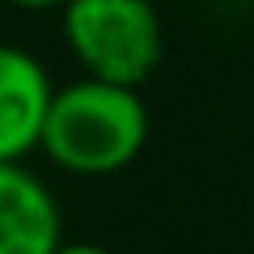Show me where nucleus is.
<instances>
[{
	"label": "nucleus",
	"mask_w": 254,
	"mask_h": 254,
	"mask_svg": "<svg viewBox=\"0 0 254 254\" xmlns=\"http://www.w3.org/2000/svg\"><path fill=\"white\" fill-rule=\"evenodd\" d=\"M144 144H148V106L140 89L81 76L51 93L38 148L64 174H76V178L119 174L144 153Z\"/></svg>",
	"instance_id": "nucleus-1"
},
{
	"label": "nucleus",
	"mask_w": 254,
	"mask_h": 254,
	"mask_svg": "<svg viewBox=\"0 0 254 254\" xmlns=\"http://www.w3.org/2000/svg\"><path fill=\"white\" fill-rule=\"evenodd\" d=\"M64 43L85 76L140 89L161 68L165 30L153 0H68Z\"/></svg>",
	"instance_id": "nucleus-2"
},
{
	"label": "nucleus",
	"mask_w": 254,
	"mask_h": 254,
	"mask_svg": "<svg viewBox=\"0 0 254 254\" xmlns=\"http://www.w3.org/2000/svg\"><path fill=\"white\" fill-rule=\"evenodd\" d=\"M51 93L55 85L34 51L0 43V161H26L38 148Z\"/></svg>",
	"instance_id": "nucleus-3"
},
{
	"label": "nucleus",
	"mask_w": 254,
	"mask_h": 254,
	"mask_svg": "<svg viewBox=\"0 0 254 254\" xmlns=\"http://www.w3.org/2000/svg\"><path fill=\"white\" fill-rule=\"evenodd\" d=\"M60 203L26 161H0V254H55Z\"/></svg>",
	"instance_id": "nucleus-4"
},
{
	"label": "nucleus",
	"mask_w": 254,
	"mask_h": 254,
	"mask_svg": "<svg viewBox=\"0 0 254 254\" xmlns=\"http://www.w3.org/2000/svg\"><path fill=\"white\" fill-rule=\"evenodd\" d=\"M55 254H115V250L93 246V242H60V246H55Z\"/></svg>",
	"instance_id": "nucleus-5"
},
{
	"label": "nucleus",
	"mask_w": 254,
	"mask_h": 254,
	"mask_svg": "<svg viewBox=\"0 0 254 254\" xmlns=\"http://www.w3.org/2000/svg\"><path fill=\"white\" fill-rule=\"evenodd\" d=\"M13 9H26V13H47V9H64L68 0H4Z\"/></svg>",
	"instance_id": "nucleus-6"
}]
</instances>
